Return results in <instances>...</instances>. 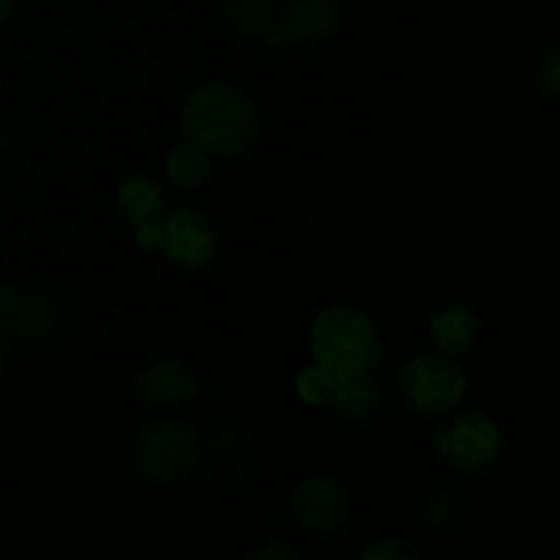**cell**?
I'll use <instances>...</instances> for the list:
<instances>
[{
  "mask_svg": "<svg viewBox=\"0 0 560 560\" xmlns=\"http://www.w3.org/2000/svg\"><path fill=\"white\" fill-rule=\"evenodd\" d=\"M184 135L206 153L235 156L255 145L260 135L257 109L238 88L206 85L186 102Z\"/></svg>",
  "mask_w": 560,
  "mask_h": 560,
  "instance_id": "1",
  "label": "cell"
},
{
  "mask_svg": "<svg viewBox=\"0 0 560 560\" xmlns=\"http://www.w3.org/2000/svg\"><path fill=\"white\" fill-rule=\"evenodd\" d=\"M312 353L337 381L366 375L381 359L375 323L353 306H328L312 326Z\"/></svg>",
  "mask_w": 560,
  "mask_h": 560,
  "instance_id": "2",
  "label": "cell"
},
{
  "mask_svg": "<svg viewBox=\"0 0 560 560\" xmlns=\"http://www.w3.org/2000/svg\"><path fill=\"white\" fill-rule=\"evenodd\" d=\"M200 459V441L184 419H164L137 435L135 463L140 479L151 485H175Z\"/></svg>",
  "mask_w": 560,
  "mask_h": 560,
  "instance_id": "3",
  "label": "cell"
},
{
  "mask_svg": "<svg viewBox=\"0 0 560 560\" xmlns=\"http://www.w3.org/2000/svg\"><path fill=\"white\" fill-rule=\"evenodd\" d=\"M399 388L410 408L419 413H446L454 405L463 402L468 377L446 359H432V355H416L405 361L399 372Z\"/></svg>",
  "mask_w": 560,
  "mask_h": 560,
  "instance_id": "4",
  "label": "cell"
},
{
  "mask_svg": "<svg viewBox=\"0 0 560 560\" xmlns=\"http://www.w3.org/2000/svg\"><path fill=\"white\" fill-rule=\"evenodd\" d=\"M501 448V427L485 413H463L435 435V452L441 454V459L465 474L485 470L487 465L495 463Z\"/></svg>",
  "mask_w": 560,
  "mask_h": 560,
  "instance_id": "5",
  "label": "cell"
},
{
  "mask_svg": "<svg viewBox=\"0 0 560 560\" xmlns=\"http://www.w3.org/2000/svg\"><path fill=\"white\" fill-rule=\"evenodd\" d=\"M293 512L304 528L317 536H334L348 525L353 503L339 481L312 476L293 492Z\"/></svg>",
  "mask_w": 560,
  "mask_h": 560,
  "instance_id": "6",
  "label": "cell"
},
{
  "mask_svg": "<svg viewBox=\"0 0 560 560\" xmlns=\"http://www.w3.org/2000/svg\"><path fill=\"white\" fill-rule=\"evenodd\" d=\"M118 211L126 222L137 228V246L142 252L162 249V217L167 211V200L151 178H140V175L126 178L118 189Z\"/></svg>",
  "mask_w": 560,
  "mask_h": 560,
  "instance_id": "7",
  "label": "cell"
},
{
  "mask_svg": "<svg viewBox=\"0 0 560 560\" xmlns=\"http://www.w3.org/2000/svg\"><path fill=\"white\" fill-rule=\"evenodd\" d=\"M162 252L178 266L197 271L217 255V233L202 213L175 211L164 222Z\"/></svg>",
  "mask_w": 560,
  "mask_h": 560,
  "instance_id": "8",
  "label": "cell"
},
{
  "mask_svg": "<svg viewBox=\"0 0 560 560\" xmlns=\"http://www.w3.org/2000/svg\"><path fill=\"white\" fill-rule=\"evenodd\" d=\"M200 392V381L195 372L184 364V361L164 359L148 366L137 381V399L142 408L159 410V408H175L189 399L197 397Z\"/></svg>",
  "mask_w": 560,
  "mask_h": 560,
  "instance_id": "9",
  "label": "cell"
},
{
  "mask_svg": "<svg viewBox=\"0 0 560 560\" xmlns=\"http://www.w3.org/2000/svg\"><path fill=\"white\" fill-rule=\"evenodd\" d=\"M0 323L22 339L47 337L58 326V306L49 295H20L0 284Z\"/></svg>",
  "mask_w": 560,
  "mask_h": 560,
  "instance_id": "10",
  "label": "cell"
},
{
  "mask_svg": "<svg viewBox=\"0 0 560 560\" xmlns=\"http://www.w3.org/2000/svg\"><path fill=\"white\" fill-rule=\"evenodd\" d=\"M337 0H288L282 11V33L288 44H323L337 33Z\"/></svg>",
  "mask_w": 560,
  "mask_h": 560,
  "instance_id": "11",
  "label": "cell"
},
{
  "mask_svg": "<svg viewBox=\"0 0 560 560\" xmlns=\"http://www.w3.org/2000/svg\"><path fill=\"white\" fill-rule=\"evenodd\" d=\"M468 498L457 487H432L419 503V523L435 536L457 534L468 517Z\"/></svg>",
  "mask_w": 560,
  "mask_h": 560,
  "instance_id": "12",
  "label": "cell"
},
{
  "mask_svg": "<svg viewBox=\"0 0 560 560\" xmlns=\"http://www.w3.org/2000/svg\"><path fill=\"white\" fill-rule=\"evenodd\" d=\"M476 331H479V323H476L474 312L457 304L441 310L432 320V339L448 355L465 353L474 345Z\"/></svg>",
  "mask_w": 560,
  "mask_h": 560,
  "instance_id": "13",
  "label": "cell"
},
{
  "mask_svg": "<svg viewBox=\"0 0 560 560\" xmlns=\"http://www.w3.org/2000/svg\"><path fill=\"white\" fill-rule=\"evenodd\" d=\"M331 405L345 419H370L377 410V405H381V388L372 381L370 372L366 375L342 377V381H337Z\"/></svg>",
  "mask_w": 560,
  "mask_h": 560,
  "instance_id": "14",
  "label": "cell"
},
{
  "mask_svg": "<svg viewBox=\"0 0 560 560\" xmlns=\"http://www.w3.org/2000/svg\"><path fill=\"white\" fill-rule=\"evenodd\" d=\"M224 20L241 36H266L273 25V0H224Z\"/></svg>",
  "mask_w": 560,
  "mask_h": 560,
  "instance_id": "15",
  "label": "cell"
},
{
  "mask_svg": "<svg viewBox=\"0 0 560 560\" xmlns=\"http://www.w3.org/2000/svg\"><path fill=\"white\" fill-rule=\"evenodd\" d=\"M211 173V159L195 142H186L178 145L167 156V175L175 186H184V189H195Z\"/></svg>",
  "mask_w": 560,
  "mask_h": 560,
  "instance_id": "16",
  "label": "cell"
},
{
  "mask_svg": "<svg viewBox=\"0 0 560 560\" xmlns=\"http://www.w3.org/2000/svg\"><path fill=\"white\" fill-rule=\"evenodd\" d=\"M295 392L306 405H326L331 402L334 392H337V377L315 364L301 372L299 381H295Z\"/></svg>",
  "mask_w": 560,
  "mask_h": 560,
  "instance_id": "17",
  "label": "cell"
},
{
  "mask_svg": "<svg viewBox=\"0 0 560 560\" xmlns=\"http://www.w3.org/2000/svg\"><path fill=\"white\" fill-rule=\"evenodd\" d=\"M421 558L419 547L410 545L402 536H388V539H372L361 550V560H416Z\"/></svg>",
  "mask_w": 560,
  "mask_h": 560,
  "instance_id": "18",
  "label": "cell"
},
{
  "mask_svg": "<svg viewBox=\"0 0 560 560\" xmlns=\"http://www.w3.org/2000/svg\"><path fill=\"white\" fill-rule=\"evenodd\" d=\"M539 85H541V91L552 98V102L560 96V47L558 44H552L550 52H547L545 66H541V71H539Z\"/></svg>",
  "mask_w": 560,
  "mask_h": 560,
  "instance_id": "19",
  "label": "cell"
},
{
  "mask_svg": "<svg viewBox=\"0 0 560 560\" xmlns=\"http://www.w3.org/2000/svg\"><path fill=\"white\" fill-rule=\"evenodd\" d=\"M246 558H252V560L255 558L257 560H293V558H299V552H295L284 539H268L266 545L252 547L249 556Z\"/></svg>",
  "mask_w": 560,
  "mask_h": 560,
  "instance_id": "20",
  "label": "cell"
},
{
  "mask_svg": "<svg viewBox=\"0 0 560 560\" xmlns=\"http://www.w3.org/2000/svg\"><path fill=\"white\" fill-rule=\"evenodd\" d=\"M5 353H9V334H5V326L0 323V364H3Z\"/></svg>",
  "mask_w": 560,
  "mask_h": 560,
  "instance_id": "21",
  "label": "cell"
},
{
  "mask_svg": "<svg viewBox=\"0 0 560 560\" xmlns=\"http://www.w3.org/2000/svg\"><path fill=\"white\" fill-rule=\"evenodd\" d=\"M11 9H14V0H0V22L11 14Z\"/></svg>",
  "mask_w": 560,
  "mask_h": 560,
  "instance_id": "22",
  "label": "cell"
},
{
  "mask_svg": "<svg viewBox=\"0 0 560 560\" xmlns=\"http://www.w3.org/2000/svg\"><path fill=\"white\" fill-rule=\"evenodd\" d=\"M5 140H9V135H5V131H0V148L5 145Z\"/></svg>",
  "mask_w": 560,
  "mask_h": 560,
  "instance_id": "23",
  "label": "cell"
}]
</instances>
